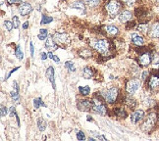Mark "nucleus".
Here are the masks:
<instances>
[{
	"label": "nucleus",
	"mask_w": 159,
	"mask_h": 141,
	"mask_svg": "<svg viewBox=\"0 0 159 141\" xmlns=\"http://www.w3.org/2000/svg\"><path fill=\"white\" fill-rule=\"evenodd\" d=\"M105 30L109 34H112V35H116L118 33V29L114 26H107L105 28Z\"/></svg>",
	"instance_id": "obj_20"
},
{
	"label": "nucleus",
	"mask_w": 159,
	"mask_h": 141,
	"mask_svg": "<svg viewBox=\"0 0 159 141\" xmlns=\"http://www.w3.org/2000/svg\"><path fill=\"white\" fill-rule=\"evenodd\" d=\"M38 126L39 128V130L40 131H44L45 130V128H46V122L43 119H41L39 118L38 120Z\"/></svg>",
	"instance_id": "obj_21"
},
{
	"label": "nucleus",
	"mask_w": 159,
	"mask_h": 141,
	"mask_svg": "<svg viewBox=\"0 0 159 141\" xmlns=\"http://www.w3.org/2000/svg\"><path fill=\"white\" fill-rule=\"evenodd\" d=\"M136 15L138 17H143L146 15V11L145 10H143V8H139L136 10Z\"/></svg>",
	"instance_id": "obj_33"
},
{
	"label": "nucleus",
	"mask_w": 159,
	"mask_h": 141,
	"mask_svg": "<svg viewBox=\"0 0 159 141\" xmlns=\"http://www.w3.org/2000/svg\"><path fill=\"white\" fill-rule=\"evenodd\" d=\"M131 39H132V42L134 44V45H138V46H140L144 43V39L143 36L139 35L138 33H133L132 36H131Z\"/></svg>",
	"instance_id": "obj_15"
},
{
	"label": "nucleus",
	"mask_w": 159,
	"mask_h": 141,
	"mask_svg": "<svg viewBox=\"0 0 159 141\" xmlns=\"http://www.w3.org/2000/svg\"><path fill=\"white\" fill-rule=\"evenodd\" d=\"M9 111H10V116H11V117H12V116H13V115H16V110H15V107H11Z\"/></svg>",
	"instance_id": "obj_42"
},
{
	"label": "nucleus",
	"mask_w": 159,
	"mask_h": 141,
	"mask_svg": "<svg viewBox=\"0 0 159 141\" xmlns=\"http://www.w3.org/2000/svg\"><path fill=\"white\" fill-rule=\"evenodd\" d=\"M45 48L50 51H54L58 48V46L56 42L54 41V39H52V37H48L45 41Z\"/></svg>",
	"instance_id": "obj_17"
},
{
	"label": "nucleus",
	"mask_w": 159,
	"mask_h": 141,
	"mask_svg": "<svg viewBox=\"0 0 159 141\" xmlns=\"http://www.w3.org/2000/svg\"><path fill=\"white\" fill-rule=\"evenodd\" d=\"M138 29H139L140 32L146 33H148V26H146L145 24H140L138 26Z\"/></svg>",
	"instance_id": "obj_34"
},
{
	"label": "nucleus",
	"mask_w": 159,
	"mask_h": 141,
	"mask_svg": "<svg viewBox=\"0 0 159 141\" xmlns=\"http://www.w3.org/2000/svg\"><path fill=\"white\" fill-rule=\"evenodd\" d=\"M123 2H125L127 5H129V6H131V5H133L134 2L137 1V0H122Z\"/></svg>",
	"instance_id": "obj_39"
},
{
	"label": "nucleus",
	"mask_w": 159,
	"mask_h": 141,
	"mask_svg": "<svg viewBox=\"0 0 159 141\" xmlns=\"http://www.w3.org/2000/svg\"><path fill=\"white\" fill-rule=\"evenodd\" d=\"M148 75H149V72H148V71H144V72L143 73V77H142V78H143V79H145L146 77H148Z\"/></svg>",
	"instance_id": "obj_43"
},
{
	"label": "nucleus",
	"mask_w": 159,
	"mask_h": 141,
	"mask_svg": "<svg viewBox=\"0 0 159 141\" xmlns=\"http://www.w3.org/2000/svg\"><path fill=\"white\" fill-rule=\"evenodd\" d=\"M151 62H152V64H154V65L159 64V54L153 53L151 55Z\"/></svg>",
	"instance_id": "obj_30"
},
{
	"label": "nucleus",
	"mask_w": 159,
	"mask_h": 141,
	"mask_svg": "<svg viewBox=\"0 0 159 141\" xmlns=\"http://www.w3.org/2000/svg\"><path fill=\"white\" fill-rule=\"evenodd\" d=\"M93 111L98 115H105L107 110L106 107L103 105L102 102L99 100H94L93 103Z\"/></svg>",
	"instance_id": "obj_7"
},
{
	"label": "nucleus",
	"mask_w": 159,
	"mask_h": 141,
	"mask_svg": "<svg viewBox=\"0 0 159 141\" xmlns=\"http://www.w3.org/2000/svg\"><path fill=\"white\" fill-rule=\"evenodd\" d=\"M83 77L84 78H91L93 77V71L91 70V68L89 67H85V68L83 70Z\"/></svg>",
	"instance_id": "obj_18"
},
{
	"label": "nucleus",
	"mask_w": 159,
	"mask_h": 141,
	"mask_svg": "<svg viewBox=\"0 0 159 141\" xmlns=\"http://www.w3.org/2000/svg\"><path fill=\"white\" fill-rule=\"evenodd\" d=\"M126 103H127V105L129 106L130 108H134L136 107V105H137V102H136V100L134 99V98H132V97H127V99H126Z\"/></svg>",
	"instance_id": "obj_23"
},
{
	"label": "nucleus",
	"mask_w": 159,
	"mask_h": 141,
	"mask_svg": "<svg viewBox=\"0 0 159 141\" xmlns=\"http://www.w3.org/2000/svg\"><path fill=\"white\" fill-rule=\"evenodd\" d=\"M28 27H29V22L24 23V24H23V29H27Z\"/></svg>",
	"instance_id": "obj_47"
},
{
	"label": "nucleus",
	"mask_w": 159,
	"mask_h": 141,
	"mask_svg": "<svg viewBox=\"0 0 159 141\" xmlns=\"http://www.w3.org/2000/svg\"><path fill=\"white\" fill-rule=\"evenodd\" d=\"M30 55H32V56H34V45H33V42H30Z\"/></svg>",
	"instance_id": "obj_41"
},
{
	"label": "nucleus",
	"mask_w": 159,
	"mask_h": 141,
	"mask_svg": "<svg viewBox=\"0 0 159 141\" xmlns=\"http://www.w3.org/2000/svg\"><path fill=\"white\" fill-rule=\"evenodd\" d=\"M18 69H19V67H17V68H15V69H13V70H12V71H11L10 73H9V75L7 76V77H10V76L12 75V73H13L14 72H16V71H17Z\"/></svg>",
	"instance_id": "obj_46"
},
{
	"label": "nucleus",
	"mask_w": 159,
	"mask_h": 141,
	"mask_svg": "<svg viewBox=\"0 0 159 141\" xmlns=\"http://www.w3.org/2000/svg\"><path fill=\"white\" fill-rule=\"evenodd\" d=\"M6 114H7V109H6V107H4L3 105H1V117H5Z\"/></svg>",
	"instance_id": "obj_38"
},
{
	"label": "nucleus",
	"mask_w": 159,
	"mask_h": 141,
	"mask_svg": "<svg viewBox=\"0 0 159 141\" xmlns=\"http://www.w3.org/2000/svg\"><path fill=\"white\" fill-rule=\"evenodd\" d=\"M105 8H106L108 15L113 18L118 14V12L121 8V5L118 0H110L107 3V5L105 6Z\"/></svg>",
	"instance_id": "obj_2"
},
{
	"label": "nucleus",
	"mask_w": 159,
	"mask_h": 141,
	"mask_svg": "<svg viewBox=\"0 0 159 141\" xmlns=\"http://www.w3.org/2000/svg\"><path fill=\"white\" fill-rule=\"evenodd\" d=\"M19 92L16 90V91H12L11 92V97L13 98V100H15V101H18L19 100V94H18Z\"/></svg>",
	"instance_id": "obj_36"
},
{
	"label": "nucleus",
	"mask_w": 159,
	"mask_h": 141,
	"mask_svg": "<svg viewBox=\"0 0 159 141\" xmlns=\"http://www.w3.org/2000/svg\"><path fill=\"white\" fill-rule=\"evenodd\" d=\"M149 34L152 38H159V23H155L151 26Z\"/></svg>",
	"instance_id": "obj_16"
},
{
	"label": "nucleus",
	"mask_w": 159,
	"mask_h": 141,
	"mask_svg": "<svg viewBox=\"0 0 159 141\" xmlns=\"http://www.w3.org/2000/svg\"><path fill=\"white\" fill-rule=\"evenodd\" d=\"M144 118V112L143 110H138V111L134 112V114L132 115L131 120L133 124H138L139 121H142Z\"/></svg>",
	"instance_id": "obj_11"
},
{
	"label": "nucleus",
	"mask_w": 159,
	"mask_h": 141,
	"mask_svg": "<svg viewBox=\"0 0 159 141\" xmlns=\"http://www.w3.org/2000/svg\"><path fill=\"white\" fill-rule=\"evenodd\" d=\"M139 86H140V82L139 79H131V81L127 83L126 90L129 94H134L137 92Z\"/></svg>",
	"instance_id": "obj_6"
},
{
	"label": "nucleus",
	"mask_w": 159,
	"mask_h": 141,
	"mask_svg": "<svg viewBox=\"0 0 159 141\" xmlns=\"http://www.w3.org/2000/svg\"><path fill=\"white\" fill-rule=\"evenodd\" d=\"M156 122V114L155 113H150L148 117H146L144 122L142 126V130L145 132H149L153 126H155Z\"/></svg>",
	"instance_id": "obj_1"
},
{
	"label": "nucleus",
	"mask_w": 159,
	"mask_h": 141,
	"mask_svg": "<svg viewBox=\"0 0 159 141\" xmlns=\"http://www.w3.org/2000/svg\"><path fill=\"white\" fill-rule=\"evenodd\" d=\"M65 67L67 69H68V71L70 72H75L76 71V68L74 66V63L72 62V61H67V62L65 63Z\"/></svg>",
	"instance_id": "obj_26"
},
{
	"label": "nucleus",
	"mask_w": 159,
	"mask_h": 141,
	"mask_svg": "<svg viewBox=\"0 0 159 141\" xmlns=\"http://www.w3.org/2000/svg\"><path fill=\"white\" fill-rule=\"evenodd\" d=\"M46 77L47 78L49 79V82L52 84L53 89L56 88V83H55V78H54V68L53 67H49L46 71Z\"/></svg>",
	"instance_id": "obj_14"
},
{
	"label": "nucleus",
	"mask_w": 159,
	"mask_h": 141,
	"mask_svg": "<svg viewBox=\"0 0 159 141\" xmlns=\"http://www.w3.org/2000/svg\"><path fill=\"white\" fill-rule=\"evenodd\" d=\"M134 27H136V23H134V22H132V23H129V24L127 26V28L128 29H132V28H134Z\"/></svg>",
	"instance_id": "obj_44"
},
{
	"label": "nucleus",
	"mask_w": 159,
	"mask_h": 141,
	"mask_svg": "<svg viewBox=\"0 0 159 141\" xmlns=\"http://www.w3.org/2000/svg\"><path fill=\"white\" fill-rule=\"evenodd\" d=\"M7 1L10 4H16V3H21V2H23V0H7Z\"/></svg>",
	"instance_id": "obj_40"
},
{
	"label": "nucleus",
	"mask_w": 159,
	"mask_h": 141,
	"mask_svg": "<svg viewBox=\"0 0 159 141\" xmlns=\"http://www.w3.org/2000/svg\"><path fill=\"white\" fill-rule=\"evenodd\" d=\"M53 56H54V55L52 54V52H49V53H48V57H49L50 59H53Z\"/></svg>",
	"instance_id": "obj_49"
},
{
	"label": "nucleus",
	"mask_w": 159,
	"mask_h": 141,
	"mask_svg": "<svg viewBox=\"0 0 159 141\" xmlns=\"http://www.w3.org/2000/svg\"><path fill=\"white\" fill-rule=\"evenodd\" d=\"M151 62V55L148 52L143 53L139 56V63L142 66H148Z\"/></svg>",
	"instance_id": "obj_13"
},
{
	"label": "nucleus",
	"mask_w": 159,
	"mask_h": 141,
	"mask_svg": "<svg viewBox=\"0 0 159 141\" xmlns=\"http://www.w3.org/2000/svg\"><path fill=\"white\" fill-rule=\"evenodd\" d=\"M47 36V29H41L39 30V39L40 40H44Z\"/></svg>",
	"instance_id": "obj_28"
},
{
	"label": "nucleus",
	"mask_w": 159,
	"mask_h": 141,
	"mask_svg": "<svg viewBox=\"0 0 159 141\" xmlns=\"http://www.w3.org/2000/svg\"><path fill=\"white\" fill-rule=\"evenodd\" d=\"M133 18V14L130 11L125 10L123 12H121V14L119 15V21L121 23H128L130 20H132Z\"/></svg>",
	"instance_id": "obj_12"
},
{
	"label": "nucleus",
	"mask_w": 159,
	"mask_h": 141,
	"mask_svg": "<svg viewBox=\"0 0 159 141\" xmlns=\"http://www.w3.org/2000/svg\"><path fill=\"white\" fill-rule=\"evenodd\" d=\"M115 113L120 118H126L127 117V113L125 111H123V110H121V109H116Z\"/></svg>",
	"instance_id": "obj_31"
},
{
	"label": "nucleus",
	"mask_w": 159,
	"mask_h": 141,
	"mask_svg": "<svg viewBox=\"0 0 159 141\" xmlns=\"http://www.w3.org/2000/svg\"><path fill=\"white\" fill-rule=\"evenodd\" d=\"M71 8H74V9H79V10H84V3L82 1V0H77V1L73 2L71 5Z\"/></svg>",
	"instance_id": "obj_19"
},
{
	"label": "nucleus",
	"mask_w": 159,
	"mask_h": 141,
	"mask_svg": "<svg viewBox=\"0 0 159 141\" xmlns=\"http://www.w3.org/2000/svg\"><path fill=\"white\" fill-rule=\"evenodd\" d=\"M53 60L55 61V63H59V58L57 57V56H55V55H54V56H53Z\"/></svg>",
	"instance_id": "obj_48"
},
{
	"label": "nucleus",
	"mask_w": 159,
	"mask_h": 141,
	"mask_svg": "<svg viewBox=\"0 0 159 141\" xmlns=\"http://www.w3.org/2000/svg\"><path fill=\"white\" fill-rule=\"evenodd\" d=\"M53 21V18L52 17H48L46 15H43L41 18V21H40V24H49Z\"/></svg>",
	"instance_id": "obj_25"
},
{
	"label": "nucleus",
	"mask_w": 159,
	"mask_h": 141,
	"mask_svg": "<svg viewBox=\"0 0 159 141\" xmlns=\"http://www.w3.org/2000/svg\"><path fill=\"white\" fill-rule=\"evenodd\" d=\"M79 91H80V93H81L82 95L87 96L90 92V88L89 86H80L79 87Z\"/></svg>",
	"instance_id": "obj_22"
},
{
	"label": "nucleus",
	"mask_w": 159,
	"mask_h": 141,
	"mask_svg": "<svg viewBox=\"0 0 159 141\" xmlns=\"http://www.w3.org/2000/svg\"><path fill=\"white\" fill-rule=\"evenodd\" d=\"M77 139H78V140H81V141L84 140V139H85L84 133L83 131H79V132L77 133Z\"/></svg>",
	"instance_id": "obj_37"
},
{
	"label": "nucleus",
	"mask_w": 159,
	"mask_h": 141,
	"mask_svg": "<svg viewBox=\"0 0 159 141\" xmlns=\"http://www.w3.org/2000/svg\"><path fill=\"white\" fill-rule=\"evenodd\" d=\"M4 24L6 29H7L8 32H10V30H12V29L14 28V24H13V22H10V21H5L4 22Z\"/></svg>",
	"instance_id": "obj_32"
},
{
	"label": "nucleus",
	"mask_w": 159,
	"mask_h": 141,
	"mask_svg": "<svg viewBox=\"0 0 159 141\" xmlns=\"http://www.w3.org/2000/svg\"><path fill=\"white\" fill-rule=\"evenodd\" d=\"M47 55H48V54H46V53H41V60H43V61L46 60L47 57H48Z\"/></svg>",
	"instance_id": "obj_45"
},
{
	"label": "nucleus",
	"mask_w": 159,
	"mask_h": 141,
	"mask_svg": "<svg viewBox=\"0 0 159 141\" xmlns=\"http://www.w3.org/2000/svg\"><path fill=\"white\" fill-rule=\"evenodd\" d=\"M13 24H14V28L15 29H18L20 26V21H19V18L17 16H14L13 17Z\"/></svg>",
	"instance_id": "obj_35"
},
{
	"label": "nucleus",
	"mask_w": 159,
	"mask_h": 141,
	"mask_svg": "<svg viewBox=\"0 0 159 141\" xmlns=\"http://www.w3.org/2000/svg\"><path fill=\"white\" fill-rule=\"evenodd\" d=\"M148 84L151 88H156L159 86V72H155L152 73L149 78Z\"/></svg>",
	"instance_id": "obj_9"
},
{
	"label": "nucleus",
	"mask_w": 159,
	"mask_h": 141,
	"mask_svg": "<svg viewBox=\"0 0 159 141\" xmlns=\"http://www.w3.org/2000/svg\"><path fill=\"white\" fill-rule=\"evenodd\" d=\"M78 108L81 110V111L88 112L93 109V103L89 100H82L78 103Z\"/></svg>",
	"instance_id": "obj_8"
},
{
	"label": "nucleus",
	"mask_w": 159,
	"mask_h": 141,
	"mask_svg": "<svg viewBox=\"0 0 159 141\" xmlns=\"http://www.w3.org/2000/svg\"><path fill=\"white\" fill-rule=\"evenodd\" d=\"M117 96H118V90L115 87L106 90L104 94H103L104 100L108 103H114L116 101V99H117Z\"/></svg>",
	"instance_id": "obj_5"
},
{
	"label": "nucleus",
	"mask_w": 159,
	"mask_h": 141,
	"mask_svg": "<svg viewBox=\"0 0 159 141\" xmlns=\"http://www.w3.org/2000/svg\"><path fill=\"white\" fill-rule=\"evenodd\" d=\"M158 120H159V118H158Z\"/></svg>",
	"instance_id": "obj_50"
},
{
	"label": "nucleus",
	"mask_w": 159,
	"mask_h": 141,
	"mask_svg": "<svg viewBox=\"0 0 159 141\" xmlns=\"http://www.w3.org/2000/svg\"><path fill=\"white\" fill-rule=\"evenodd\" d=\"M33 10V7L32 5L29 4V3H22L20 6H19V12L22 16H27L29 15L30 12Z\"/></svg>",
	"instance_id": "obj_10"
},
{
	"label": "nucleus",
	"mask_w": 159,
	"mask_h": 141,
	"mask_svg": "<svg viewBox=\"0 0 159 141\" xmlns=\"http://www.w3.org/2000/svg\"><path fill=\"white\" fill-rule=\"evenodd\" d=\"M84 1L87 2L89 7H95L100 3V0H84Z\"/></svg>",
	"instance_id": "obj_29"
},
{
	"label": "nucleus",
	"mask_w": 159,
	"mask_h": 141,
	"mask_svg": "<svg viewBox=\"0 0 159 141\" xmlns=\"http://www.w3.org/2000/svg\"><path fill=\"white\" fill-rule=\"evenodd\" d=\"M53 39L56 43L62 46H67L70 44V37L66 33H60V32L55 33L53 35Z\"/></svg>",
	"instance_id": "obj_4"
},
{
	"label": "nucleus",
	"mask_w": 159,
	"mask_h": 141,
	"mask_svg": "<svg viewBox=\"0 0 159 141\" xmlns=\"http://www.w3.org/2000/svg\"><path fill=\"white\" fill-rule=\"evenodd\" d=\"M40 106H44L45 107V104L42 102V100L40 99V98H35V99L34 100V107L35 109H39Z\"/></svg>",
	"instance_id": "obj_24"
},
{
	"label": "nucleus",
	"mask_w": 159,
	"mask_h": 141,
	"mask_svg": "<svg viewBox=\"0 0 159 141\" xmlns=\"http://www.w3.org/2000/svg\"><path fill=\"white\" fill-rule=\"evenodd\" d=\"M15 54H16L17 58L19 59L20 61H22V60L24 59V53H23V51L21 50L20 46H17V48H16V51H15Z\"/></svg>",
	"instance_id": "obj_27"
},
{
	"label": "nucleus",
	"mask_w": 159,
	"mask_h": 141,
	"mask_svg": "<svg viewBox=\"0 0 159 141\" xmlns=\"http://www.w3.org/2000/svg\"><path fill=\"white\" fill-rule=\"evenodd\" d=\"M93 48L97 52H99L100 54H106L109 50V43L106 39H98L95 40L93 43Z\"/></svg>",
	"instance_id": "obj_3"
}]
</instances>
